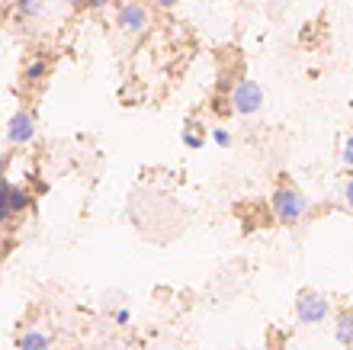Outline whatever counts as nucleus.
<instances>
[{
    "mask_svg": "<svg viewBox=\"0 0 353 350\" xmlns=\"http://www.w3.org/2000/svg\"><path fill=\"white\" fill-rule=\"evenodd\" d=\"M270 209H273V219L279 225H299L312 212V203L296 186H279L276 193H273V200H270Z\"/></svg>",
    "mask_w": 353,
    "mask_h": 350,
    "instance_id": "nucleus-1",
    "label": "nucleus"
},
{
    "mask_svg": "<svg viewBox=\"0 0 353 350\" xmlns=\"http://www.w3.org/2000/svg\"><path fill=\"white\" fill-rule=\"evenodd\" d=\"M331 315V299L318 289H302L296 295V322L299 324H321Z\"/></svg>",
    "mask_w": 353,
    "mask_h": 350,
    "instance_id": "nucleus-2",
    "label": "nucleus"
},
{
    "mask_svg": "<svg viewBox=\"0 0 353 350\" xmlns=\"http://www.w3.org/2000/svg\"><path fill=\"white\" fill-rule=\"evenodd\" d=\"M228 106H232V113H238V116L261 113L263 110V87L257 81H251V77H244V81L234 84L232 97H228Z\"/></svg>",
    "mask_w": 353,
    "mask_h": 350,
    "instance_id": "nucleus-3",
    "label": "nucleus"
},
{
    "mask_svg": "<svg viewBox=\"0 0 353 350\" xmlns=\"http://www.w3.org/2000/svg\"><path fill=\"white\" fill-rule=\"evenodd\" d=\"M116 26L125 32V36L139 39L141 32H148L151 26V13L145 3H139V0H129V3H122L119 13H116Z\"/></svg>",
    "mask_w": 353,
    "mask_h": 350,
    "instance_id": "nucleus-4",
    "label": "nucleus"
},
{
    "mask_svg": "<svg viewBox=\"0 0 353 350\" xmlns=\"http://www.w3.org/2000/svg\"><path fill=\"white\" fill-rule=\"evenodd\" d=\"M36 116L29 110H19V113H13L10 116V122H7V129H3V139H7V145H13V148H26V145H32L36 142Z\"/></svg>",
    "mask_w": 353,
    "mask_h": 350,
    "instance_id": "nucleus-5",
    "label": "nucleus"
},
{
    "mask_svg": "<svg viewBox=\"0 0 353 350\" xmlns=\"http://www.w3.org/2000/svg\"><path fill=\"white\" fill-rule=\"evenodd\" d=\"M52 7H55V0H17V13L19 17H26L29 23L48 19L52 17Z\"/></svg>",
    "mask_w": 353,
    "mask_h": 350,
    "instance_id": "nucleus-6",
    "label": "nucleus"
},
{
    "mask_svg": "<svg viewBox=\"0 0 353 350\" xmlns=\"http://www.w3.org/2000/svg\"><path fill=\"white\" fill-rule=\"evenodd\" d=\"M17 347L19 350H48L52 347V338H48V331H42V328H29V331L19 334Z\"/></svg>",
    "mask_w": 353,
    "mask_h": 350,
    "instance_id": "nucleus-7",
    "label": "nucleus"
},
{
    "mask_svg": "<svg viewBox=\"0 0 353 350\" xmlns=\"http://www.w3.org/2000/svg\"><path fill=\"white\" fill-rule=\"evenodd\" d=\"M334 338L344 347H353V312H341L334 322Z\"/></svg>",
    "mask_w": 353,
    "mask_h": 350,
    "instance_id": "nucleus-8",
    "label": "nucleus"
},
{
    "mask_svg": "<svg viewBox=\"0 0 353 350\" xmlns=\"http://www.w3.org/2000/svg\"><path fill=\"white\" fill-rule=\"evenodd\" d=\"M10 209H13V215H23V212L29 209V190L19 184H10Z\"/></svg>",
    "mask_w": 353,
    "mask_h": 350,
    "instance_id": "nucleus-9",
    "label": "nucleus"
},
{
    "mask_svg": "<svg viewBox=\"0 0 353 350\" xmlns=\"http://www.w3.org/2000/svg\"><path fill=\"white\" fill-rule=\"evenodd\" d=\"M13 219H17V215L10 209V184H7V177H3V180H0V225H10Z\"/></svg>",
    "mask_w": 353,
    "mask_h": 350,
    "instance_id": "nucleus-10",
    "label": "nucleus"
},
{
    "mask_svg": "<svg viewBox=\"0 0 353 350\" xmlns=\"http://www.w3.org/2000/svg\"><path fill=\"white\" fill-rule=\"evenodd\" d=\"M46 71H48L46 58H32V61L26 65V81H29V84H39L42 77H46Z\"/></svg>",
    "mask_w": 353,
    "mask_h": 350,
    "instance_id": "nucleus-11",
    "label": "nucleus"
},
{
    "mask_svg": "<svg viewBox=\"0 0 353 350\" xmlns=\"http://www.w3.org/2000/svg\"><path fill=\"white\" fill-rule=\"evenodd\" d=\"M183 142H186V145H190V148H203V132H199V129H196V126H193V122H190V126H186V129H183Z\"/></svg>",
    "mask_w": 353,
    "mask_h": 350,
    "instance_id": "nucleus-12",
    "label": "nucleus"
},
{
    "mask_svg": "<svg viewBox=\"0 0 353 350\" xmlns=\"http://www.w3.org/2000/svg\"><path fill=\"white\" fill-rule=\"evenodd\" d=\"M209 135H212V142L219 148H232V132H228V129H212Z\"/></svg>",
    "mask_w": 353,
    "mask_h": 350,
    "instance_id": "nucleus-13",
    "label": "nucleus"
},
{
    "mask_svg": "<svg viewBox=\"0 0 353 350\" xmlns=\"http://www.w3.org/2000/svg\"><path fill=\"white\" fill-rule=\"evenodd\" d=\"M344 164L353 171V132L347 135V142H344Z\"/></svg>",
    "mask_w": 353,
    "mask_h": 350,
    "instance_id": "nucleus-14",
    "label": "nucleus"
},
{
    "mask_svg": "<svg viewBox=\"0 0 353 350\" xmlns=\"http://www.w3.org/2000/svg\"><path fill=\"white\" fill-rule=\"evenodd\" d=\"M341 193H344V203H347V209L353 212V177H350V180H347V184H344V190H341Z\"/></svg>",
    "mask_w": 353,
    "mask_h": 350,
    "instance_id": "nucleus-15",
    "label": "nucleus"
},
{
    "mask_svg": "<svg viewBox=\"0 0 353 350\" xmlns=\"http://www.w3.org/2000/svg\"><path fill=\"white\" fill-rule=\"evenodd\" d=\"M7 167H10V155L0 148V180H3V174H7Z\"/></svg>",
    "mask_w": 353,
    "mask_h": 350,
    "instance_id": "nucleus-16",
    "label": "nucleus"
},
{
    "mask_svg": "<svg viewBox=\"0 0 353 350\" xmlns=\"http://www.w3.org/2000/svg\"><path fill=\"white\" fill-rule=\"evenodd\" d=\"M154 3H158L161 10H174L176 3H180V0H154Z\"/></svg>",
    "mask_w": 353,
    "mask_h": 350,
    "instance_id": "nucleus-17",
    "label": "nucleus"
},
{
    "mask_svg": "<svg viewBox=\"0 0 353 350\" xmlns=\"http://www.w3.org/2000/svg\"><path fill=\"white\" fill-rule=\"evenodd\" d=\"M3 3H10V0H0V7H3Z\"/></svg>",
    "mask_w": 353,
    "mask_h": 350,
    "instance_id": "nucleus-18",
    "label": "nucleus"
}]
</instances>
